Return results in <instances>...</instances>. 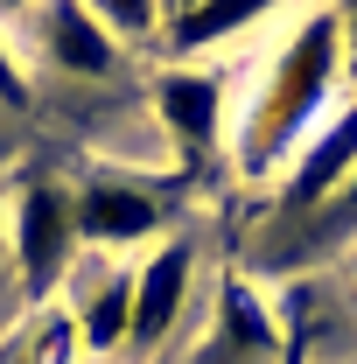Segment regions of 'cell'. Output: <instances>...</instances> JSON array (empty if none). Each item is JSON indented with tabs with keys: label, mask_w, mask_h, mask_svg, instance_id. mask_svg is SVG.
Returning a JSON list of instances; mask_svg holds the SVG:
<instances>
[{
	"label": "cell",
	"mask_w": 357,
	"mask_h": 364,
	"mask_svg": "<svg viewBox=\"0 0 357 364\" xmlns=\"http://www.w3.org/2000/svg\"><path fill=\"white\" fill-rule=\"evenodd\" d=\"M0 105H14V112L28 105V85H21V63L7 56V43H0Z\"/></svg>",
	"instance_id": "cell-12"
},
{
	"label": "cell",
	"mask_w": 357,
	"mask_h": 364,
	"mask_svg": "<svg viewBox=\"0 0 357 364\" xmlns=\"http://www.w3.org/2000/svg\"><path fill=\"white\" fill-rule=\"evenodd\" d=\"M343 210L357 218V168H351V182H343Z\"/></svg>",
	"instance_id": "cell-15"
},
{
	"label": "cell",
	"mask_w": 357,
	"mask_h": 364,
	"mask_svg": "<svg viewBox=\"0 0 357 364\" xmlns=\"http://www.w3.org/2000/svg\"><path fill=\"white\" fill-rule=\"evenodd\" d=\"M85 7L112 28V36H147V28L161 21V0H85Z\"/></svg>",
	"instance_id": "cell-11"
},
{
	"label": "cell",
	"mask_w": 357,
	"mask_h": 364,
	"mask_svg": "<svg viewBox=\"0 0 357 364\" xmlns=\"http://www.w3.org/2000/svg\"><path fill=\"white\" fill-rule=\"evenodd\" d=\"M189 267H196V252H189L182 238H169V245L134 273V329H127V343H140V350L169 343L182 301H189Z\"/></svg>",
	"instance_id": "cell-5"
},
{
	"label": "cell",
	"mask_w": 357,
	"mask_h": 364,
	"mask_svg": "<svg viewBox=\"0 0 357 364\" xmlns=\"http://www.w3.org/2000/svg\"><path fill=\"white\" fill-rule=\"evenodd\" d=\"M280 343H287V336H280ZM280 343H273L267 301H260L245 280H224L218 287V329H211V343L196 350V364H280Z\"/></svg>",
	"instance_id": "cell-6"
},
{
	"label": "cell",
	"mask_w": 357,
	"mask_h": 364,
	"mask_svg": "<svg viewBox=\"0 0 357 364\" xmlns=\"http://www.w3.org/2000/svg\"><path fill=\"white\" fill-rule=\"evenodd\" d=\"M336 70H343V21H336V7H315L280 43L267 85L245 112V134H238V168L245 176H273L280 161L302 154L309 127L322 119V105L336 91Z\"/></svg>",
	"instance_id": "cell-1"
},
{
	"label": "cell",
	"mask_w": 357,
	"mask_h": 364,
	"mask_svg": "<svg viewBox=\"0 0 357 364\" xmlns=\"http://www.w3.org/2000/svg\"><path fill=\"white\" fill-rule=\"evenodd\" d=\"M189 7H196V0H161V14H176V21L189 14Z\"/></svg>",
	"instance_id": "cell-16"
},
{
	"label": "cell",
	"mask_w": 357,
	"mask_h": 364,
	"mask_svg": "<svg viewBox=\"0 0 357 364\" xmlns=\"http://www.w3.org/2000/svg\"><path fill=\"white\" fill-rule=\"evenodd\" d=\"M336 21H343V56L357 70V0H336Z\"/></svg>",
	"instance_id": "cell-13"
},
{
	"label": "cell",
	"mask_w": 357,
	"mask_h": 364,
	"mask_svg": "<svg viewBox=\"0 0 357 364\" xmlns=\"http://www.w3.org/2000/svg\"><path fill=\"white\" fill-rule=\"evenodd\" d=\"M70 218H78V238L91 245H140L161 231V196L147 182H119V176H91L78 196H70Z\"/></svg>",
	"instance_id": "cell-3"
},
{
	"label": "cell",
	"mask_w": 357,
	"mask_h": 364,
	"mask_svg": "<svg viewBox=\"0 0 357 364\" xmlns=\"http://www.w3.org/2000/svg\"><path fill=\"white\" fill-rule=\"evenodd\" d=\"M28 7H36V0H0V14H28Z\"/></svg>",
	"instance_id": "cell-17"
},
{
	"label": "cell",
	"mask_w": 357,
	"mask_h": 364,
	"mask_svg": "<svg viewBox=\"0 0 357 364\" xmlns=\"http://www.w3.org/2000/svg\"><path fill=\"white\" fill-rule=\"evenodd\" d=\"M357 168V105L329 127V134H315L302 154H294V176H287V203H322L329 189H343Z\"/></svg>",
	"instance_id": "cell-8"
},
{
	"label": "cell",
	"mask_w": 357,
	"mask_h": 364,
	"mask_svg": "<svg viewBox=\"0 0 357 364\" xmlns=\"http://www.w3.org/2000/svg\"><path fill=\"white\" fill-rule=\"evenodd\" d=\"M43 56L70 77H105L119 63V36L85 0H43Z\"/></svg>",
	"instance_id": "cell-7"
},
{
	"label": "cell",
	"mask_w": 357,
	"mask_h": 364,
	"mask_svg": "<svg viewBox=\"0 0 357 364\" xmlns=\"http://www.w3.org/2000/svg\"><path fill=\"white\" fill-rule=\"evenodd\" d=\"M91 350H119L127 329H134V273H105L98 287L85 294V316H78Z\"/></svg>",
	"instance_id": "cell-10"
},
{
	"label": "cell",
	"mask_w": 357,
	"mask_h": 364,
	"mask_svg": "<svg viewBox=\"0 0 357 364\" xmlns=\"http://www.w3.org/2000/svg\"><path fill=\"white\" fill-rule=\"evenodd\" d=\"M154 112L182 140V154H211L224 134V77L203 63H176L154 77Z\"/></svg>",
	"instance_id": "cell-4"
},
{
	"label": "cell",
	"mask_w": 357,
	"mask_h": 364,
	"mask_svg": "<svg viewBox=\"0 0 357 364\" xmlns=\"http://www.w3.org/2000/svg\"><path fill=\"white\" fill-rule=\"evenodd\" d=\"M70 245H78L70 196H63L56 182H28V189L14 196V273H21V294H28V301L63 280Z\"/></svg>",
	"instance_id": "cell-2"
},
{
	"label": "cell",
	"mask_w": 357,
	"mask_h": 364,
	"mask_svg": "<svg viewBox=\"0 0 357 364\" xmlns=\"http://www.w3.org/2000/svg\"><path fill=\"white\" fill-rule=\"evenodd\" d=\"M280 364H309V336H302V322L287 329V343H280Z\"/></svg>",
	"instance_id": "cell-14"
},
{
	"label": "cell",
	"mask_w": 357,
	"mask_h": 364,
	"mask_svg": "<svg viewBox=\"0 0 357 364\" xmlns=\"http://www.w3.org/2000/svg\"><path fill=\"white\" fill-rule=\"evenodd\" d=\"M287 0H196L189 14L176 21V49L196 63L203 49H218V43H231V36H245V28H260L267 14H280Z\"/></svg>",
	"instance_id": "cell-9"
}]
</instances>
